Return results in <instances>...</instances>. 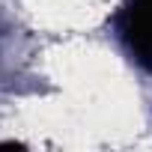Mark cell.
Here are the masks:
<instances>
[{
  "label": "cell",
  "instance_id": "obj_1",
  "mask_svg": "<svg viewBox=\"0 0 152 152\" xmlns=\"http://www.w3.org/2000/svg\"><path fill=\"white\" fill-rule=\"evenodd\" d=\"M119 33L128 54L152 69V0H128L119 15Z\"/></svg>",
  "mask_w": 152,
  "mask_h": 152
}]
</instances>
